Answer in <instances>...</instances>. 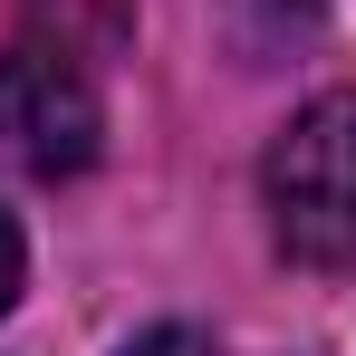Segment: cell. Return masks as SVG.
<instances>
[{
  "instance_id": "obj_1",
  "label": "cell",
  "mask_w": 356,
  "mask_h": 356,
  "mask_svg": "<svg viewBox=\"0 0 356 356\" xmlns=\"http://www.w3.org/2000/svg\"><path fill=\"white\" fill-rule=\"evenodd\" d=\"M260 202H270V232L298 270L356 280V87L289 116V135L260 164Z\"/></svg>"
},
{
  "instance_id": "obj_2",
  "label": "cell",
  "mask_w": 356,
  "mask_h": 356,
  "mask_svg": "<svg viewBox=\"0 0 356 356\" xmlns=\"http://www.w3.org/2000/svg\"><path fill=\"white\" fill-rule=\"evenodd\" d=\"M97 135H106V106H97V77L67 49H0V164L10 174L58 183L77 164H97Z\"/></svg>"
},
{
  "instance_id": "obj_3",
  "label": "cell",
  "mask_w": 356,
  "mask_h": 356,
  "mask_svg": "<svg viewBox=\"0 0 356 356\" xmlns=\"http://www.w3.org/2000/svg\"><path fill=\"white\" fill-rule=\"evenodd\" d=\"M125 356H212V337H202V327H145Z\"/></svg>"
},
{
  "instance_id": "obj_4",
  "label": "cell",
  "mask_w": 356,
  "mask_h": 356,
  "mask_svg": "<svg viewBox=\"0 0 356 356\" xmlns=\"http://www.w3.org/2000/svg\"><path fill=\"white\" fill-rule=\"evenodd\" d=\"M19 270H29V250H19V222L0 212V308L19 298Z\"/></svg>"
}]
</instances>
